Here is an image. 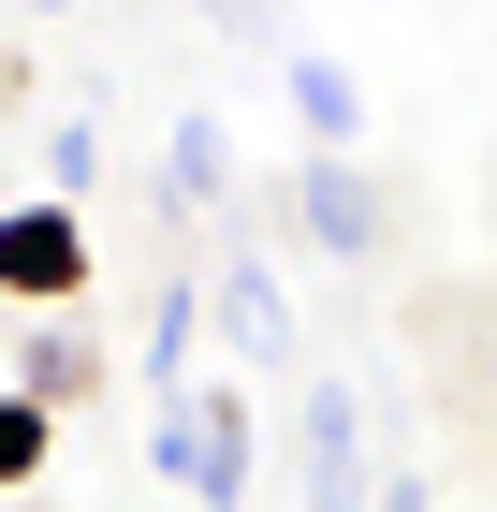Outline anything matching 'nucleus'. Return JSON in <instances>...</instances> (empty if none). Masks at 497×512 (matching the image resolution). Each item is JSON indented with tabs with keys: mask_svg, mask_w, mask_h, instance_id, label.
Masks as SVG:
<instances>
[{
	"mask_svg": "<svg viewBox=\"0 0 497 512\" xmlns=\"http://www.w3.org/2000/svg\"><path fill=\"white\" fill-rule=\"evenodd\" d=\"M307 220H322V235H337V249H366V191H351L337 161H322V176H307Z\"/></svg>",
	"mask_w": 497,
	"mask_h": 512,
	"instance_id": "obj_3",
	"label": "nucleus"
},
{
	"mask_svg": "<svg viewBox=\"0 0 497 512\" xmlns=\"http://www.w3.org/2000/svg\"><path fill=\"white\" fill-rule=\"evenodd\" d=\"M307 512H351V395H307Z\"/></svg>",
	"mask_w": 497,
	"mask_h": 512,
	"instance_id": "obj_2",
	"label": "nucleus"
},
{
	"mask_svg": "<svg viewBox=\"0 0 497 512\" xmlns=\"http://www.w3.org/2000/svg\"><path fill=\"white\" fill-rule=\"evenodd\" d=\"M234 337H249V352H278V278H264V264H234Z\"/></svg>",
	"mask_w": 497,
	"mask_h": 512,
	"instance_id": "obj_4",
	"label": "nucleus"
},
{
	"mask_svg": "<svg viewBox=\"0 0 497 512\" xmlns=\"http://www.w3.org/2000/svg\"><path fill=\"white\" fill-rule=\"evenodd\" d=\"M0 278L15 293H74V220H0Z\"/></svg>",
	"mask_w": 497,
	"mask_h": 512,
	"instance_id": "obj_1",
	"label": "nucleus"
},
{
	"mask_svg": "<svg viewBox=\"0 0 497 512\" xmlns=\"http://www.w3.org/2000/svg\"><path fill=\"white\" fill-rule=\"evenodd\" d=\"M15 454H30V410H0V469H15Z\"/></svg>",
	"mask_w": 497,
	"mask_h": 512,
	"instance_id": "obj_5",
	"label": "nucleus"
}]
</instances>
